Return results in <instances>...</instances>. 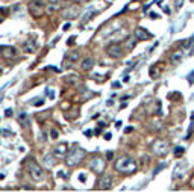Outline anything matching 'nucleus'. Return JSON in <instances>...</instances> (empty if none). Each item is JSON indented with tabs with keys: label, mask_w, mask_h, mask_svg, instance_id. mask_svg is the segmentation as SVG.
<instances>
[{
	"label": "nucleus",
	"mask_w": 194,
	"mask_h": 192,
	"mask_svg": "<svg viewBox=\"0 0 194 192\" xmlns=\"http://www.w3.org/2000/svg\"><path fill=\"white\" fill-rule=\"evenodd\" d=\"M79 182L85 183V182H87V175H85V174H79Z\"/></svg>",
	"instance_id": "26"
},
{
	"label": "nucleus",
	"mask_w": 194,
	"mask_h": 192,
	"mask_svg": "<svg viewBox=\"0 0 194 192\" xmlns=\"http://www.w3.org/2000/svg\"><path fill=\"white\" fill-rule=\"evenodd\" d=\"M67 153H68V145H67V142H62V144L56 145L55 150H53V156L58 157V159H64V157L67 156Z\"/></svg>",
	"instance_id": "11"
},
{
	"label": "nucleus",
	"mask_w": 194,
	"mask_h": 192,
	"mask_svg": "<svg viewBox=\"0 0 194 192\" xmlns=\"http://www.w3.org/2000/svg\"><path fill=\"white\" fill-rule=\"evenodd\" d=\"M175 3H176V5H175V6H176V9H179V8H180V6L184 5V0H176Z\"/></svg>",
	"instance_id": "28"
},
{
	"label": "nucleus",
	"mask_w": 194,
	"mask_h": 192,
	"mask_svg": "<svg viewBox=\"0 0 194 192\" xmlns=\"http://www.w3.org/2000/svg\"><path fill=\"white\" fill-rule=\"evenodd\" d=\"M0 53H2V56L6 58V59H14L18 54L17 49L12 47V46H0Z\"/></svg>",
	"instance_id": "9"
},
{
	"label": "nucleus",
	"mask_w": 194,
	"mask_h": 192,
	"mask_svg": "<svg viewBox=\"0 0 194 192\" xmlns=\"http://www.w3.org/2000/svg\"><path fill=\"white\" fill-rule=\"evenodd\" d=\"M80 15V6L79 5H70V6H67L65 9H64V12H62V17L65 18V20H74V18H77Z\"/></svg>",
	"instance_id": "6"
},
{
	"label": "nucleus",
	"mask_w": 194,
	"mask_h": 192,
	"mask_svg": "<svg viewBox=\"0 0 194 192\" xmlns=\"http://www.w3.org/2000/svg\"><path fill=\"white\" fill-rule=\"evenodd\" d=\"M46 92H47V94H49V95H50V98H53V97H55V92H53L52 89H47V91H46Z\"/></svg>",
	"instance_id": "34"
},
{
	"label": "nucleus",
	"mask_w": 194,
	"mask_h": 192,
	"mask_svg": "<svg viewBox=\"0 0 194 192\" xmlns=\"http://www.w3.org/2000/svg\"><path fill=\"white\" fill-rule=\"evenodd\" d=\"M89 168H91V171L96 173V174H103V171H105V160H103L102 157L94 156L89 160Z\"/></svg>",
	"instance_id": "5"
},
{
	"label": "nucleus",
	"mask_w": 194,
	"mask_h": 192,
	"mask_svg": "<svg viewBox=\"0 0 194 192\" xmlns=\"http://www.w3.org/2000/svg\"><path fill=\"white\" fill-rule=\"evenodd\" d=\"M182 58H184V52H175L173 54H171V62L173 64H179L180 61H182Z\"/></svg>",
	"instance_id": "20"
},
{
	"label": "nucleus",
	"mask_w": 194,
	"mask_h": 192,
	"mask_svg": "<svg viewBox=\"0 0 194 192\" xmlns=\"http://www.w3.org/2000/svg\"><path fill=\"white\" fill-rule=\"evenodd\" d=\"M122 124H123L122 121H117V122H115V127H117V129H120V127H122Z\"/></svg>",
	"instance_id": "40"
},
{
	"label": "nucleus",
	"mask_w": 194,
	"mask_h": 192,
	"mask_svg": "<svg viewBox=\"0 0 194 192\" xmlns=\"http://www.w3.org/2000/svg\"><path fill=\"white\" fill-rule=\"evenodd\" d=\"M124 132H126V133H130V132H132V127H126Z\"/></svg>",
	"instance_id": "41"
},
{
	"label": "nucleus",
	"mask_w": 194,
	"mask_h": 192,
	"mask_svg": "<svg viewBox=\"0 0 194 192\" xmlns=\"http://www.w3.org/2000/svg\"><path fill=\"white\" fill-rule=\"evenodd\" d=\"M105 126H106V122H103V121L99 122V127H100V129H102V127H105Z\"/></svg>",
	"instance_id": "42"
},
{
	"label": "nucleus",
	"mask_w": 194,
	"mask_h": 192,
	"mask_svg": "<svg viewBox=\"0 0 194 192\" xmlns=\"http://www.w3.org/2000/svg\"><path fill=\"white\" fill-rule=\"evenodd\" d=\"M149 15H150V18H152V20H156V18H158V14H156V12H150Z\"/></svg>",
	"instance_id": "32"
},
{
	"label": "nucleus",
	"mask_w": 194,
	"mask_h": 192,
	"mask_svg": "<svg viewBox=\"0 0 194 192\" xmlns=\"http://www.w3.org/2000/svg\"><path fill=\"white\" fill-rule=\"evenodd\" d=\"M106 53H108L109 58L118 59V58L123 56V49H122V46H120L118 42H112V44H109V46L106 47Z\"/></svg>",
	"instance_id": "8"
},
{
	"label": "nucleus",
	"mask_w": 194,
	"mask_h": 192,
	"mask_svg": "<svg viewBox=\"0 0 194 192\" xmlns=\"http://www.w3.org/2000/svg\"><path fill=\"white\" fill-rule=\"evenodd\" d=\"M106 157H108V159H112V157H114V153H112V151H108V153H106Z\"/></svg>",
	"instance_id": "36"
},
{
	"label": "nucleus",
	"mask_w": 194,
	"mask_h": 192,
	"mask_svg": "<svg viewBox=\"0 0 194 192\" xmlns=\"http://www.w3.org/2000/svg\"><path fill=\"white\" fill-rule=\"evenodd\" d=\"M74 39H76V36H70V38H68V41H67V44H68V46H71V44L74 42Z\"/></svg>",
	"instance_id": "31"
},
{
	"label": "nucleus",
	"mask_w": 194,
	"mask_h": 192,
	"mask_svg": "<svg viewBox=\"0 0 194 192\" xmlns=\"http://www.w3.org/2000/svg\"><path fill=\"white\" fill-rule=\"evenodd\" d=\"M34 105H35V106H41V105H44V100H38V102H35Z\"/></svg>",
	"instance_id": "37"
},
{
	"label": "nucleus",
	"mask_w": 194,
	"mask_h": 192,
	"mask_svg": "<svg viewBox=\"0 0 194 192\" xmlns=\"http://www.w3.org/2000/svg\"><path fill=\"white\" fill-rule=\"evenodd\" d=\"M120 85H122L120 82H114V83H112V88H114V89H118V88H120Z\"/></svg>",
	"instance_id": "33"
},
{
	"label": "nucleus",
	"mask_w": 194,
	"mask_h": 192,
	"mask_svg": "<svg viewBox=\"0 0 194 192\" xmlns=\"http://www.w3.org/2000/svg\"><path fill=\"white\" fill-rule=\"evenodd\" d=\"M184 153H185V148H184V147H176V148H175V156L176 157H180Z\"/></svg>",
	"instance_id": "23"
},
{
	"label": "nucleus",
	"mask_w": 194,
	"mask_h": 192,
	"mask_svg": "<svg viewBox=\"0 0 194 192\" xmlns=\"http://www.w3.org/2000/svg\"><path fill=\"white\" fill-rule=\"evenodd\" d=\"M106 105H108V106H112V105H114V102H112V100H108V102H106Z\"/></svg>",
	"instance_id": "43"
},
{
	"label": "nucleus",
	"mask_w": 194,
	"mask_h": 192,
	"mask_svg": "<svg viewBox=\"0 0 194 192\" xmlns=\"http://www.w3.org/2000/svg\"><path fill=\"white\" fill-rule=\"evenodd\" d=\"M165 166H167L165 163H161L159 166H156V170H155V173H153V175H156V174H158V173H161V171H162V170H164Z\"/></svg>",
	"instance_id": "24"
},
{
	"label": "nucleus",
	"mask_w": 194,
	"mask_h": 192,
	"mask_svg": "<svg viewBox=\"0 0 194 192\" xmlns=\"http://www.w3.org/2000/svg\"><path fill=\"white\" fill-rule=\"evenodd\" d=\"M29 12H31V15H34L36 18L41 17L46 12V5L41 0H34V2L29 3Z\"/></svg>",
	"instance_id": "4"
},
{
	"label": "nucleus",
	"mask_w": 194,
	"mask_h": 192,
	"mask_svg": "<svg viewBox=\"0 0 194 192\" xmlns=\"http://www.w3.org/2000/svg\"><path fill=\"white\" fill-rule=\"evenodd\" d=\"M114 168H115L118 173H122V174H132V173L137 171L138 165H137V160H135L134 157L123 156L115 160Z\"/></svg>",
	"instance_id": "1"
},
{
	"label": "nucleus",
	"mask_w": 194,
	"mask_h": 192,
	"mask_svg": "<svg viewBox=\"0 0 194 192\" xmlns=\"http://www.w3.org/2000/svg\"><path fill=\"white\" fill-rule=\"evenodd\" d=\"M62 29H64V30H68V29H70V23H65Z\"/></svg>",
	"instance_id": "38"
},
{
	"label": "nucleus",
	"mask_w": 194,
	"mask_h": 192,
	"mask_svg": "<svg viewBox=\"0 0 194 192\" xmlns=\"http://www.w3.org/2000/svg\"><path fill=\"white\" fill-rule=\"evenodd\" d=\"M50 133H52V139H58V135H59V133H58V130L52 129V132H50Z\"/></svg>",
	"instance_id": "25"
},
{
	"label": "nucleus",
	"mask_w": 194,
	"mask_h": 192,
	"mask_svg": "<svg viewBox=\"0 0 194 192\" xmlns=\"http://www.w3.org/2000/svg\"><path fill=\"white\" fill-rule=\"evenodd\" d=\"M36 49H38V42L35 39H26L23 44V50L26 53H34L36 52Z\"/></svg>",
	"instance_id": "13"
},
{
	"label": "nucleus",
	"mask_w": 194,
	"mask_h": 192,
	"mask_svg": "<svg viewBox=\"0 0 194 192\" xmlns=\"http://www.w3.org/2000/svg\"><path fill=\"white\" fill-rule=\"evenodd\" d=\"M134 35H135L137 39H140V41H146V39H150V38H152V35H150L149 32H146L142 27H137V29L134 30Z\"/></svg>",
	"instance_id": "14"
},
{
	"label": "nucleus",
	"mask_w": 194,
	"mask_h": 192,
	"mask_svg": "<svg viewBox=\"0 0 194 192\" xmlns=\"http://www.w3.org/2000/svg\"><path fill=\"white\" fill-rule=\"evenodd\" d=\"M84 157H85V150L80 148V147H74V148L70 150V153H67L65 163H67L68 166H76V165H79V163L82 162Z\"/></svg>",
	"instance_id": "2"
},
{
	"label": "nucleus",
	"mask_w": 194,
	"mask_h": 192,
	"mask_svg": "<svg viewBox=\"0 0 194 192\" xmlns=\"http://www.w3.org/2000/svg\"><path fill=\"white\" fill-rule=\"evenodd\" d=\"M149 8H150V3H149V5H146V6H144V12H146V11H149Z\"/></svg>",
	"instance_id": "44"
},
{
	"label": "nucleus",
	"mask_w": 194,
	"mask_h": 192,
	"mask_svg": "<svg viewBox=\"0 0 194 192\" xmlns=\"http://www.w3.org/2000/svg\"><path fill=\"white\" fill-rule=\"evenodd\" d=\"M18 121L21 122L23 127L27 126V124H29V117H27V114H26V112H20V114H18Z\"/></svg>",
	"instance_id": "19"
},
{
	"label": "nucleus",
	"mask_w": 194,
	"mask_h": 192,
	"mask_svg": "<svg viewBox=\"0 0 194 192\" xmlns=\"http://www.w3.org/2000/svg\"><path fill=\"white\" fill-rule=\"evenodd\" d=\"M64 80H65L67 85H76L79 82V77H77V74H67Z\"/></svg>",
	"instance_id": "18"
},
{
	"label": "nucleus",
	"mask_w": 194,
	"mask_h": 192,
	"mask_svg": "<svg viewBox=\"0 0 194 192\" xmlns=\"http://www.w3.org/2000/svg\"><path fill=\"white\" fill-rule=\"evenodd\" d=\"M191 121L194 122V112H193V114H191Z\"/></svg>",
	"instance_id": "46"
},
{
	"label": "nucleus",
	"mask_w": 194,
	"mask_h": 192,
	"mask_svg": "<svg viewBox=\"0 0 194 192\" xmlns=\"http://www.w3.org/2000/svg\"><path fill=\"white\" fill-rule=\"evenodd\" d=\"M58 177H62V178H68V175L65 174V171H59V173H58Z\"/></svg>",
	"instance_id": "27"
},
{
	"label": "nucleus",
	"mask_w": 194,
	"mask_h": 192,
	"mask_svg": "<svg viewBox=\"0 0 194 192\" xmlns=\"http://www.w3.org/2000/svg\"><path fill=\"white\" fill-rule=\"evenodd\" d=\"M103 139H105V141H111V139H112V135H111V133H105V135H103Z\"/></svg>",
	"instance_id": "29"
},
{
	"label": "nucleus",
	"mask_w": 194,
	"mask_h": 192,
	"mask_svg": "<svg viewBox=\"0 0 194 192\" xmlns=\"http://www.w3.org/2000/svg\"><path fill=\"white\" fill-rule=\"evenodd\" d=\"M62 6H64V2H62V0H49V3L46 5V12H47V14H55V12H58Z\"/></svg>",
	"instance_id": "10"
},
{
	"label": "nucleus",
	"mask_w": 194,
	"mask_h": 192,
	"mask_svg": "<svg viewBox=\"0 0 194 192\" xmlns=\"http://www.w3.org/2000/svg\"><path fill=\"white\" fill-rule=\"evenodd\" d=\"M91 135H93V130H85V136L87 138H91Z\"/></svg>",
	"instance_id": "35"
},
{
	"label": "nucleus",
	"mask_w": 194,
	"mask_h": 192,
	"mask_svg": "<svg viewBox=\"0 0 194 192\" xmlns=\"http://www.w3.org/2000/svg\"><path fill=\"white\" fill-rule=\"evenodd\" d=\"M0 73H2V67H0Z\"/></svg>",
	"instance_id": "47"
},
{
	"label": "nucleus",
	"mask_w": 194,
	"mask_h": 192,
	"mask_svg": "<svg viewBox=\"0 0 194 192\" xmlns=\"http://www.w3.org/2000/svg\"><path fill=\"white\" fill-rule=\"evenodd\" d=\"M53 163H55V162L52 160V156H44V165H46V166L50 168V166H53Z\"/></svg>",
	"instance_id": "22"
},
{
	"label": "nucleus",
	"mask_w": 194,
	"mask_h": 192,
	"mask_svg": "<svg viewBox=\"0 0 194 192\" xmlns=\"http://www.w3.org/2000/svg\"><path fill=\"white\" fill-rule=\"evenodd\" d=\"M111 185H112V175L109 174H103L102 178L99 180V189H102V191L111 189Z\"/></svg>",
	"instance_id": "12"
},
{
	"label": "nucleus",
	"mask_w": 194,
	"mask_h": 192,
	"mask_svg": "<svg viewBox=\"0 0 194 192\" xmlns=\"http://www.w3.org/2000/svg\"><path fill=\"white\" fill-rule=\"evenodd\" d=\"M185 170H187V163H185V162H184V163L179 162V163L176 165V168L173 170V178L176 180V178H179V177H182V175L185 174Z\"/></svg>",
	"instance_id": "15"
},
{
	"label": "nucleus",
	"mask_w": 194,
	"mask_h": 192,
	"mask_svg": "<svg viewBox=\"0 0 194 192\" xmlns=\"http://www.w3.org/2000/svg\"><path fill=\"white\" fill-rule=\"evenodd\" d=\"M77 2H80V3H88V2H91V0H77Z\"/></svg>",
	"instance_id": "45"
},
{
	"label": "nucleus",
	"mask_w": 194,
	"mask_h": 192,
	"mask_svg": "<svg viewBox=\"0 0 194 192\" xmlns=\"http://www.w3.org/2000/svg\"><path fill=\"white\" fill-rule=\"evenodd\" d=\"M152 151H153L156 156H164V154L168 153V145H167L165 141L156 139L153 142V145H152Z\"/></svg>",
	"instance_id": "7"
},
{
	"label": "nucleus",
	"mask_w": 194,
	"mask_h": 192,
	"mask_svg": "<svg viewBox=\"0 0 194 192\" xmlns=\"http://www.w3.org/2000/svg\"><path fill=\"white\" fill-rule=\"evenodd\" d=\"M6 117H12V109H8V110H6Z\"/></svg>",
	"instance_id": "39"
},
{
	"label": "nucleus",
	"mask_w": 194,
	"mask_h": 192,
	"mask_svg": "<svg viewBox=\"0 0 194 192\" xmlns=\"http://www.w3.org/2000/svg\"><path fill=\"white\" fill-rule=\"evenodd\" d=\"M79 56H80V54H79V52H76V50H74V52H70L68 54H67V59H68V61H71V62H76V61L79 59Z\"/></svg>",
	"instance_id": "21"
},
{
	"label": "nucleus",
	"mask_w": 194,
	"mask_h": 192,
	"mask_svg": "<svg viewBox=\"0 0 194 192\" xmlns=\"http://www.w3.org/2000/svg\"><path fill=\"white\" fill-rule=\"evenodd\" d=\"M126 36H127V32H126V30H118L115 35H111V41H112V42H118V41L124 39Z\"/></svg>",
	"instance_id": "16"
},
{
	"label": "nucleus",
	"mask_w": 194,
	"mask_h": 192,
	"mask_svg": "<svg viewBox=\"0 0 194 192\" xmlns=\"http://www.w3.org/2000/svg\"><path fill=\"white\" fill-rule=\"evenodd\" d=\"M27 170H29V174L32 177V180L34 182H41V180H44V171H43V168L34 162V160H31L29 163H27Z\"/></svg>",
	"instance_id": "3"
},
{
	"label": "nucleus",
	"mask_w": 194,
	"mask_h": 192,
	"mask_svg": "<svg viewBox=\"0 0 194 192\" xmlns=\"http://www.w3.org/2000/svg\"><path fill=\"white\" fill-rule=\"evenodd\" d=\"M188 82H190V83H193V82H194V71H191V73H190V77H188Z\"/></svg>",
	"instance_id": "30"
},
{
	"label": "nucleus",
	"mask_w": 194,
	"mask_h": 192,
	"mask_svg": "<svg viewBox=\"0 0 194 192\" xmlns=\"http://www.w3.org/2000/svg\"><path fill=\"white\" fill-rule=\"evenodd\" d=\"M93 67H94V59H93V58H87V59L82 61V70L88 71V70H91Z\"/></svg>",
	"instance_id": "17"
}]
</instances>
